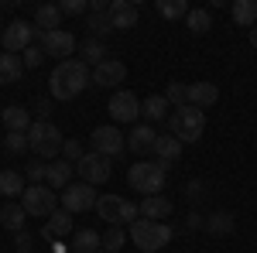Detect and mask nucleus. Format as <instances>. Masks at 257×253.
Here are the masks:
<instances>
[{
  "mask_svg": "<svg viewBox=\"0 0 257 253\" xmlns=\"http://www.w3.org/2000/svg\"><path fill=\"white\" fill-rule=\"evenodd\" d=\"M69 178H72V164L69 161H55V164H48V188L52 192H65L69 188Z\"/></svg>",
  "mask_w": 257,
  "mask_h": 253,
  "instance_id": "nucleus-24",
  "label": "nucleus"
},
{
  "mask_svg": "<svg viewBox=\"0 0 257 253\" xmlns=\"http://www.w3.org/2000/svg\"><path fill=\"white\" fill-rule=\"evenodd\" d=\"M165 99H168V103H175V106H189V86H185V82H168Z\"/></svg>",
  "mask_w": 257,
  "mask_h": 253,
  "instance_id": "nucleus-36",
  "label": "nucleus"
},
{
  "mask_svg": "<svg viewBox=\"0 0 257 253\" xmlns=\"http://www.w3.org/2000/svg\"><path fill=\"white\" fill-rule=\"evenodd\" d=\"M99 202V195L93 192V185H86V181H76V185H69L65 192H62V209L65 212H89L93 205Z\"/></svg>",
  "mask_w": 257,
  "mask_h": 253,
  "instance_id": "nucleus-10",
  "label": "nucleus"
},
{
  "mask_svg": "<svg viewBox=\"0 0 257 253\" xmlns=\"http://www.w3.org/2000/svg\"><path fill=\"white\" fill-rule=\"evenodd\" d=\"M48 59V55H45V52H41V45H31V48H24V69H38L41 62Z\"/></svg>",
  "mask_w": 257,
  "mask_h": 253,
  "instance_id": "nucleus-38",
  "label": "nucleus"
},
{
  "mask_svg": "<svg viewBox=\"0 0 257 253\" xmlns=\"http://www.w3.org/2000/svg\"><path fill=\"white\" fill-rule=\"evenodd\" d=\"M21 72H24V62H21V55H11V52H4V55H0V86H11V82H18Z\"/></svg>",
  "mask_w": 257,
  "mask_h": 253,
  "instance_id": "nucleus-25",
  "label": "nucleus"
},
{
  "mask_svg": "<svg viewBox=\"0 0 257 253\" xmlns=\"http://www.w3.org/2000/svg\"><path fill=\"white\" fill-rule=\"evenodd\" d=\"M168 99L165 96H148L144 103H141V117H148V123H158V120L168 117Z\"/></svg>",
  "mask_w": 257,
  "mask_h": 253,
  "instance_id": "nucleus-28",
  "label": "nucleus"
},
{
  "mask_svg": "<svg viewBox=\"0 0 257 253\" xmlns=\"http://www.w3.org/2000/svg\"><path fill=\"white\" fill-rule=\"evenodd\" d=\"M182 147H185V144H182L175 134H158L155 151H151V154H155V161H158V164H165V168H168V164H175L178 157H182Z\"/></svg>",
  "mask_w": 257,
  "mask_h": 253,
  "instance_id": "nucleus-17",
  "label": "nucleus"
},
{
  "mask_svg": "<svg viewBox=\"0 0 257 253\" xmlns=\"http://www.w3.org/2000/svg\"><path fill=\"white\" fill-rule=\"evenodd\" d=\"M14 243H18V250H31V233H28V229L14 233Z\"/></svg>",
  "mask_w": 257,
  "mask_h": 253,
  "instance_id": "nucleus-43",
  "label": "nucleus"
},
{
  "mask_svg": "<svg viewBox=\"0 0 257 253\" xmlns=\"http://www.w3.org/2000/svg\"><path fill=\"white\" fill-rule=\"evenodd\" d=\"M110 117H113V123H134V120L141 117V99L134 96V93H127V89H120V93H113L110 96Z\"/></svg>",
  "mask_w": 257,
  "mask_h": 253,
  "instance_id": "nucleus-13",
  "label": "nucleus"
},
{
  "mask_svg": "<svg viewBox=\"0 0 257 253\" xmlns=\"http://www.w3.org/2000/svg\"><path fill=\"white\" fill-rule=\"evenodd\" d=\"M28 178H31L35 185H41V181L48 178V164H28Z\"/></svg>",
  "mask_w": 257,
  "mask_h": 253,
  "instance_id": "nucleus-42",
  "label": "nucleus"
},
{
  "mask_svg": "<svg viewBox=\"0 0 257 253\" xmlns=\"http://www.w3.org/2000/svg\"><path fill=\"white\" fill-rule=\"evenodd\" d=\"M127 239H131V236L123 233V226H110V229H106V236H103V250L120 253V246H127Z\"/></svg>",
  "mask_w": 257,
  "mask_h": 253,
  "instance_id": "nucleus-35",
  "label": "nucleus"
},
{
  "mask_svg": "<svg viewBox=\"0 0 257 253\" xmlns=\"http://www.w3.org/2000/svg\"><path fill=\"white\" fill-rule=\"evenodd\" d=\"M113 157H103L96 154V151H86V157H82L79 164V175L86 185H103V181H110V175H113V164H110Z\"/></svg>",
  "mask_w": 257,
  "mask_h": 253,
  "instance_id": "nucleus-9",
  "label": "nucleus"
},
{
  "mask_svg": "<svg viewBox=\"0 0 257 253\" xmlns=\"http://www.w3.org/2000/svg\"><path fill=\"white\" fill-rule=\"evenodd\" d=\"M21 205H24V212L35 215V219H48L52 212H59V192H52L48 185H31L21 195Z\"/></svg>",
  "mask_w": 257,
  "mask_h": 253,
  "instance_id": "nucleus-6",
  "label": "nucleus"
},
{
  "mask_svg": "<svg viewBox=\"0 0 257 253\" xmlns=\"http://www.w3.org/2000/svg\"><path fill=\"white\" fill-rule=\"evenodd\" d=\"M86 31H89V38H106L110 31H113V24H110V18H106V11L103 14H93L89 11V18H86Z\"/></svg>",
  "mask_w": 257,
  "mask_h": 253,
  "instance_id": "nucleus-32",
  "label": "nucleus"
},
{
  "mask_svg": "<svg viewBox=\"0 0 257 253\" xmlns=\"http://www.w3.org/2000/svg\"><path fill=\"white\" fill-rule=\"evenodd\" d=\"M89 82H93L89 65L82 59H69V62H59V65H55V72L48 79V89H52L55 99H76Z\"/></svg>",
  "mask_w": 257,
  "mask_h": 253,
  "instance_id": "nucleus-1",
  "label": "nucleus"
},
{
  "mask_svg": "<svg viewBox=\"0 0 257 253\" xmlns=\"http://www.w3.org/2000/svg\"><path fill=\"white\" fill-rule=\"evenodd\" d=\"M202 130H206V110H199V106H178L175 117H172V134L182 144H196V140H202Z\"/></svg>",
  "mask_w": 257,
  "mask_h": 253,
  "instance_id": "nucleus-5",
  "label": "nucleus"
},
{
  "mask_svg": "<svg viewBox=\"0 0 257 253\" xmlns=\"http://www.w3.org/2000/svg\"><path fill=\"white\" fill-rule=\"evenodd\" d=\"M62 151H65V161H76V164L86 157V147H82L79 140H65V144H62Z\"/></svg>",
  "mask_w": 257,
  "mask_h": 253,
  "instance_id": "nucleus-39",
  "label": "nucleus"
},
{
  "mask_svg": "<svg viewBox=\"0 0 257 253\" xmlns=\"http://www.w3.org/2000/svg\"><path fill=\"white\" fill-rule=\"evenodd\" d=\"M185 195H189V202H202V198H206V185H202V181H189V185H185Z\"/></svg>",
  "mask_w": 257,
  "mask_h": 253,
  "instance_id": "nucleus-41",
  "label": "nucleus"
},
{
  "mask_svg": "<svg viewBox=\"0 0 257 253\" xmlns=\"http://www.w3.org/2000/svg\"><path fill=\"white\" fill-rule=\"evenodd\" d=\"M185 24H189V31L206 35V31L213 28V14H209V11H202V7H192V11H189V18H185Z\"/></svg>",
  "mask_w": 257,
  "mask_h": 253,
  "instance_id": "nucleus-33",
  "label": "nucleus"
},
{
  "mask_svg": "<svg viewBox=\"0 0 257 253\" xmlns=\"http://www.w3.org/2000/svg\"><path fill=\"white\" fill-rule=\"evenodd\" d=\"M237 229V219L230 212H213V215H206V233H213V236H226V233H233Z\"/></svg>",
  "mask_w": 257,
  "mask_h": 253,
  "instance_id": "nucleus-29",
  "label": "nucleus"
},
{
  "mask_svg": "<svg viewBox=\"0 0 257 253\" xmlns=\"http://www.w3.org/2000/svg\"><path fill=\"white\" fill-rule=\"evenodd\" d=\"M0 35H4V21H0Z\"/></svg>",
  "mask_w": 257,
  "mask_h": 253,
  "instance_id": "nucleus-47",
  "label": "nucleus"
},
{
  "mask_svg": "<svg viewBox=\"0 0 257 253\" xmlns=\"http://www.w3.org/2000/svg\"><path fill=\"white\" fill-rule=\"evenodd\" d=\"M131 243L144 253H158L161 246H168L172 243V226H165V222H151V219H138V222H131Z\"/></svg>",
  "mask_w": 257,
  "mask_h": 253,
  "instance_id": "nucleus-3",
  "label": "nucleus"
},
{
  "mask_svg": "<svg viewBox=\"0 0 257 253\" xmlns=\"http://www.w3.org/2000/svg\"><path fill=\"white\" fill-rule=\"evenodd\" d=\"M0 120H4L7 134H28V130H31V113H28L24 106H18V103L4 106V110H0Z\"/></svg>",
  "mask_w": 257,
  "mask_h": 253,
  "instance_id": "nucleus-18",
  "label": "nucleus"
},
{
  "mask_svg": "<svg viewBox=\"0 0 257 253\" xmlns=\"http://www.w3.org/2000/svg\"><path fill=\"white\" fill-rule=\"evenodd\" d=\"M62 144H65V137H62V130L52 120H35V123H31V130H28V147L38 157H55L62 151Z\"/></svg>",
  "mask_w": 257,
  "mask_h": 253,
  "instance_id": "nucleus-4",
  "label": "nucleus"
},
{
  "mask_svg": "<svg viewBox=\"0 0 257 253\" xmlns=\"http://www.w3.org/2000/svg\"><path fill=\"white\" fill-rule=\"evenodd\" d=\"M106 18L113 24V31H131V28L138 24V7H134L131 0H113V4L106 7Z\"/></svg>",
  "mask_w": 257,
  "mask_h": 253,
  "instance_id": "nucleus-15",
  "label": "nucleus"
},
{
  "mask_svg": "<svg viewBox=\"0 0 257 253\" xmlns=\"http://www.w3.org/2000/svg\"><path fill=\"white\" fill-rule=\"evenodd\" d=\"M35 110H38V120H48V113H52V99H38Z\"/></svg>",
  "mask_w": 257,
  "mask_h": 253,
  "instance_id": "nucleus-45",
  "label": "nucleus"
},
{
  "mask_svg": "<svg viewBox=\"0 0 257 253\" xmlns=\"http://www.w3.org/2000/svg\"><path fill=\"white\" fill-rule=\"evenodd\" d=\"M219 99L216 82H192L189 86V106H199V110H209Z\"/></svg>",
  "mask_w": 257,
  "mask_h": 253,
  "instance_id": "nucleus-21",
  "label": "nucleus"
},
{
  "mask_svg": "<svg viewBox=\"0 0 257 253\" xmlns=\"http://www.w3.org/2000/svg\"><path fill=\"white\" fill-rule=\"evenodd\" d=\"M155 140H158V134H155L148 123H138V127L127 134V151H134V154H148V151H155Z\"/></svg>",
  "mask_w": 257,
  "mask_h": 253,
  "instance_id": "nucleus-20",
  "label": "nucleus"
},
{
  "mask_svg": "<svg viewBox=\"0 0 257 253\" xmlns=\"http://www.w3.org/2000/svg\"><path fill=\"white\" fill-rule=\"evenodd\" d=\"M127 79V65L120 59H106V62H99L96 69H93V82L96 86H103V89H113V86H120Z\"/></svg>",
  "mask_w": 257,
  "mask_h": 253,
  "instance_id": "nucleus-14",
  "label": "nucleus"
},
{
  "mask_svg": "<svg viewBox=\"0 0 257 253\" xmlns=\"http://www.w3.org/2000/svg\"><path fill=\"white\" fill-rule=\"evenodd\" d=\"M79 52H82V62H86V65H93V69H96L99 62H106V45H103L99 38H86L79 45Z\"/></svg>",
  "mask_w": 257,
  "mask_h": 253,
  "instance_id": "nucleus-30",
  "label": "nucleus"
},
{
  "mask_svg": "<svg viewBox=\"0 0 257 253\" xmlns=\"http://www.w3.org/2000/svg\"><path fill=\"white\" fill-rule=\"evenodd\" d=\"M72 250L76 253H99L103 250V236L96 229H79V233L72 236Z\"/></svg>",
  "mask_w": 257,
  "mask_h": 253,
  "instance_id": "nucleus-27",
  "label": "nucleus"
},
{
  "mask_svg": "<svg viewBox=\"0 0 257 253\" xmlns=\"http://www.w3.org/2000/svg\"><path fill=\"white\" fill-rule=\"evenodd\" d=\"M72 233V212H65V209H59V212L48 215V222L41 226V239H62V236Z\"/></svg>",
  "mask_w": 257,
  "mask_h": 253,
  "instance_id": "nucleus-19",
  "label": "nucleus"
},
{
  "mask_svg": "<svg viewBox=\"0 0 257 253\" xmlns=\"http://www.w3.org/2000/svg\"><path fill=\"white\" fill-rule=\"evenodd\" d=\"M76 48H79V41L72 38V31H65V28L41 35V52H45V55H55L59 62H69V55H72Z\"/></svg>",
  "mask_w": 257,
  "mask_h": 253,
  "instance_id": "nucleus-12",
  "label": "nucleus"
},
{
  "mask_svg": "<svg viewBox=\"0 0 257 253\" xmlns=\"http://www.w3.org/2000/svg\"><path fill=\"white\" fill-rule=\"evenodd\" d=\"M4 147H7L11 154H24V151H31V147H28V134H7V137H4Z\"/></svg>",
  "mask_w": 257,
  "mask_h": 253,
  "instance_id": "nucleus-37",
  "label": "nucleus"
},
{
  "mask_svg": "<svg viewBox=\"0 0 257 253\" xmlns=\"http://www.w3.org/2000/svg\"><path fill=\"white\" fill-rule=\"evenodd\" d=\"M93 151L103 157H117L127 151V137L120 134L117 123H106V127H96L93 130Z\"/></svg>",
  "mask_w": 257,
  "mask_h": 253,
  "instance_id": "nucleus-8",
  "label": "nucleus"
},
{
  "mask_svg": "<svg viewBox=\"0 0 257 253\" xmlns=\"http://www.w3.org/2000/svg\"><path fill=\"white\" fill-rule=\"evenodd\" d=\"M59 11L62 14H86L89 11V0H62Z\"/></svg>",
  "mask_w": 257,
  "mask_h": 253,
  "instance_id": "nucleus-40",
  "label": "nucleus"
},
{
  "mask_svg": "<svg viewBox=\"0 0 257 253\" xmlns=\"http://www.w3.org/2000/svg\"><path fill=\"white\" fill-rule=\"evenodd\" d=\"M24 219H28V212H24L21 202H7V205L0 209V226L11 229V233H21V229H24Z\"/></svg>",
  "mask_w": 257,
  "mask_h": 253,
  "instance_id": "nucleus-22",
  "label": "nucleus"
},
{
  "mask_svg": "<svg viewBox=\"0 0 257 253\" xmlns=\"http://www.w3.org/2000/svg\"><path fill=\"white\" fill-rule=\"evenodd\" d=\"M0 195H7L11 202L24 195V178L18 171H0Z\"/></svg>",
  "mask_w": 257,
  "mask_h": 253,
  "instance_id": "nucleus-31",
  "label": "nucleus"
},
{
  "mask_svg": "<svg viewBox=\"0 0 257 253\" xmlns=\"http://www.w3.org/2000/svg\"><path fill=\"white\" fill-rule=\"evenodd\" d=\"M99 253H110V250H99Z\"/></svg>",
  "mask_w": 257,
  "mask_h": 253,
  "instance_id": "nucleus-49",
  "label": "nucleus"
},
{
  "mask_svg": "<svg viewBox=\"0 0 257 253\" xmlns=\"http://www.w3.org/2000/svg\"><path fill=\"white\" fill-rule=\"evenodd\" d=\"M158 11H161V18H172V21H178V18H189V4L185 0H158Z\"/></svg>",
  "mask_w": 257,
  "mask_h": 253,
  "instance_id": "nucleus-34",
  "label": "nucleus"
},
{
  "mask_svg": "<svg viewBox=\"0 0 257 253\" xmlns=\"http://www.w3.org/2000/svg\"><path fill=\"white\" fill-rule=\"evenodd\" d=\"M96 215L106 219L110 226H123V222H138V205L127 202V198H120V195H99Z\"/></svg>",
  "mask_w": 257,
  "mask_h": 253,
  "instance_id": "nucleus-7",
  "label": "nucleus"
},
{
  "mask_svg": "<svg viewBox=\"0 0 257 253\" xmlns=\"http://www.w3.org/2000/svg\"><path fill=\"white\" fill-rule=\"evenodd\" d=\"M185 226H189V229H206V219H202L199 212H189V219H185Z\"/></svg>",
  "mask_w": 257,
  "mask_h": 253,
  "instance_id": "nucleus-44",
  "label": "nucleus"
},
{
  "mask_svg": "<svg viewBox=\"0 0 257 253\" xmlns=\"http://www.w3.org/2000/svg\"><path fill=\"white\" fill-rule=\"evenodd\" d=\"M250 45L257 48V28H250Z\"/></svg>",
  "mask_w": 257,
  "mask_h": 253,
  "instance_id": "nucleus-46",
  "label": "nucleus"
},
{
  "mask_svg": "<svg viewBox=\"0 0 257 253\" xmlns=\"http://www.w3.org/2000/svg\"><path fill=\"white\" fill-rule=\"evenodd\" d=\"M18 253H31V250H18Z\"/></svg>",
  "mask_w": 257,
  "mask_h": 253,
  "instance_id": "nucleus-48",
  "label": "nucleus"
},
{
  "mask_svg": "<svg viewBox=\"0 0 257 253\" xmlns=\"http://www.w3.org/2000/svg\"><path fill=\"white\" fill-rule=\"evenodd\" d=\"M230 18L237 21L240 28H257V0H237L230 7Z\"/></svg>",
  "mask_w": 257,
  "mask_h": 253,
  "instance_id": "nucleus-26",
  "label": "nucleus"
},
{
  "mask_svg": "<svg viewBox=\"0 0 257 253\" xmlns=\"http://www.w3.org/2000/svg\"><path fill=\"white\" fill-rule=\"evenodd\" d=\"M31 38H35V24H28V21H21V18H14L11 24H4V35H0L4 48H7L11 55L31 48Z\"/></svg>",
  "mask_w": 257,
  "mask_h": 253,
  "instance_id": "nucleus-11",
  "label": "nucleus"
},
{
  "mask_svg": "<svg viewBox=\"0 0 257 253\" xmlns=\"http://www.w3.org/2000/svg\"><path fill=\"white\" fill-rule=\"evenodd\" d=\"M127 181H131V188L141 192L144 198H148V195H161L165 181H168V168L158 164V161H138V164H131Z\"/></svg>",
  "mask_w": 257,
  "mask_h": 253,
  "instance_id": "nucleus-2",
  "label": "nucleus"
},
{
  "mask_svg": "<svg viewBox=\"0 0 257 253\" xmlns=\"http://www.w3.org/2000/svg\"><path fill=\"white\" fill-rule=\"evenodd\" d=\"M59 24H62L59 4H41L38 11H35V28H41V35L45 31H59Z\"/></svg>",
  "mask_w": 257,
  "mask_h": 253,
  "instance_id": "nucleus-23",
  "label": "nucleus"
},
{
  "mask_svg": "<svg viewBox=\"0 0 257 253\" xmlns=\"http://www.w3.org/2000/svg\"><path fill=\"white\" fill-rule=\"evenodd\" d=\"M172 198H165V195H148V198H141L138 202V215L141 219H151V222H161V219H168L172 215Z\"/></svg>",
  "mask_w": 257,
  "mask_h": 253,
  "instance_id": "nucleus-16",
  "label": "nucleus"
}]
</instances>
